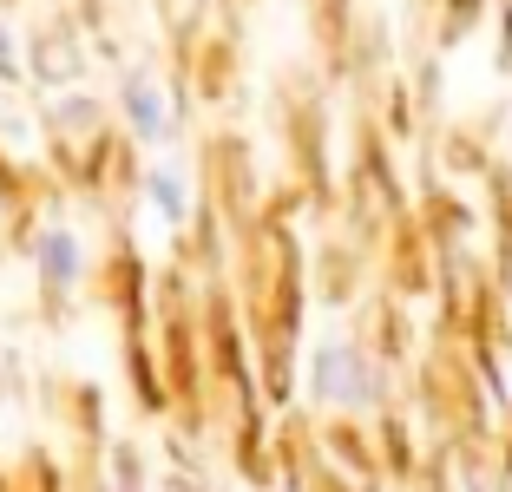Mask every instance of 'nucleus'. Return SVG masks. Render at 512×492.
<instances>
[{
  "instance_id": "4",
  "label": "nucleus",
  "mask_w": 512,
  "mask_h": 492,
  "mask_svg": "<svg viewBox=\"0 0 512 492\" xmlns=\"http://www.w3.org/2000/svg\"><path fill=\"white\" fill-rule=\"evenodd\" d=\"M125 119H132L138 138H158V132H165V112H158V92H151V79H132V86H125Z\"/></svg>"
},
{
  "instance_id": "3",
  "label": "nucleus",
  "mask_w": 512,
  "mask_h": 492,
  "mask_svg": "<svg viewBox=\"0 0 512 492\" xmlns=\"http://www.w3.org/2000/svg\"><path fill=\"white\" fill-rule=\"evenodd\" d=\"M145 197H151V210L165 217V224H184V204H191V191H184V178L171 171V164H158L145 178Z\"/></svg>"
},
{
  "instance_id": "2",
  "label": "nucleus",
  "mask_w": 512,
  "mask_h": 492,
  "mask_svg": "<svg viewBox=\"0 0 512 492\" xmlns=\"http://www.w3.org/2000/svg\"><path fill=\"white\" fill-rule=\"evenodd\" d=\"M40 276L53 289H66L79 276V243L66 237V230H46V237H40Z\"/></svg>"
},
{
  "instance_id": "1",
  "label": "nucleus",
  "mask_w": 512,
  "mask_h": 492,
  "mask_svg": "<svg viewBox=\"0 0 512 492\" xmlns=\"http://www.w3.org/2000/svg\"><path fill=\"white\" fill-rule=\"evenodd\" d=\"M316 401H335V407H362L375 401V374L355 348H322L316 355Z\"/></svg>"
}]
</instances>
